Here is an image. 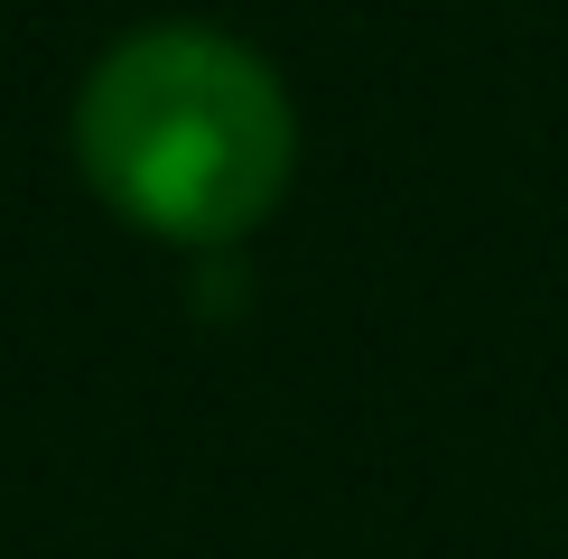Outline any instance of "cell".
<instances>
[{"instance_id":"1","label":"cell","mask_w":568,"mask_h":559,"mask_svg":"<svg viewBox=\"0 0 568 559\" xmlns=\"http://www.w3.org/2000/svg\"><path fill=\"white\" fill-rule=\"evenodd\" d=\"M290 93L215 29H140L93 65L75 159L93 196L169 243H233L290 186Z\"/></svg>"}]
</instances>
